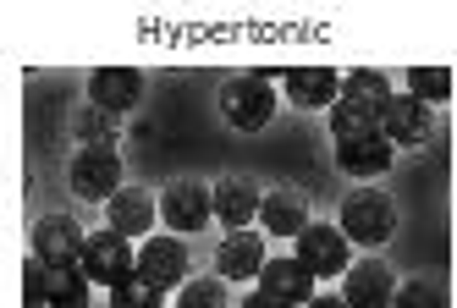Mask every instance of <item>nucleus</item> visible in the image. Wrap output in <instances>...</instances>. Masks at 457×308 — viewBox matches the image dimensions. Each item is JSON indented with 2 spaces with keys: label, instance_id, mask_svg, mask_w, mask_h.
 Listing matches in <instances>:
<instances>
[{
  "label": "nucleus",
  "instance_id": "nucleus-1",
  "mask_svg": "<svg viewBox=\"0 0 457 308\" xmlns=\"http://www.w3.org/2000/svg\"><path fill=\"white\" fill-rule=\"evenodd\" d=\"M88 276L83 264H45L39 254H28L22 264V297L28 308H88Z\"/></svg>",
  "mask_w": 457,
  "mask_h": 308
},
{
  "label": "nucleus",
  "instance_id": "nucleus-2",
  "mask_svg": "<svg viewBox=\"0 0 457 308\" xmlns=\"http://www.w3.org/2000/svg\"><path fill=\"white\" fill-rule=\"evenodd\" d=\"M220 116L232 121L237 132H259V127H270L276 116V88L265 72H237V78H226L220 83Z\"/></svg>",
  "mask_w": 457,
  "mask_h": 308
},
{
  "label": "nucleus",
  "instance_id": "nucleus-3",
  "mask_svg": "<svg viewBox=\"0 0 457 308\" xmlns=\"http://www.w3.org/2000/svg\"><path fill=\"white\" fill-rule=\"evenodd\" d=\"M347 231V243H364V248H380L391 231H397V204H391L380 187H353L342 198V221Z\"/></svg>",
  "mask_w": 457,
  "mask_h": 308
},
{
  "label": "nucleus",
  "instance_id": "nucleus-4",
  "mask_svg": "<svg viewBox=\"0 0 457 308\" xmlns=\"http://www.w3.org/2000/svg\"><path fill=\"white\" fill-rule=\"evenodd\" d=\"M83 276L94 287H121V281H133L138 276V259H133V237H121V231H94L88 237V248H83Z\"/></svg>",
  "mask_w": 457,
  "mask_h": 308
},
{
  "label": "nucleus",
  "instance_id": "nucleus-5",
  "mask_svg": "<svg viewBox=\"0 0 457 308\" xmlns=\"http://www.w3.org/2000/svg\"><path fill=\"white\" fill-rule=\"evenodd\" d=\"M67 182L88 204H100V198L111 204L121 193V160H116V149H78L72 165H67Z\"/></svg>",
  "mask_w": 457,
  "mask_h": 308
},
{
  "label": "nucleus",
  "instance_id": "nucleus-6",
  "mask_svg": "<svg viewBox=\"0 0 457 308\" xmlns=\"http://www.w3.org/2000/svg\"><path fill=\"white\" fill-rule=\"evenodd\" d=\"M298 243V254L292 259H303L314 276H347L353 270V243H347V231L342 226H303V237H292Z\"/></svg>",
  "mask_w": 457,
  "mask_h": 308
},
{
  "label": "nucleus",
  "instance_id": "nucleus-7",
  "mask_svg": "<svg viewBox=\"0 0 457 308\" xmlns=\"http://www.w3.org/2000/svg\"><path fill=\"white\" fill-rule=\"evenodd\" d=\"M160 215H166V226H177V231H199L215 215V187L199 182V177H182V182H171L160 193Z\"/></svg>",
  "mask_w": 457,
  "mask_h": 308
},
{
  "label": "nucleus",
  "instance_id": "nucleus-8",
  "mask_svg": "<svg viewBox=\"0 0 457 308\" xmlns=\"http://www.w3.org/2000/svg\"><path fill=\"white\" fill-rule=\"evenodd\" d=\"M138 281H149L160 297L171 287H187V248L182 237H149L138 248Z\"/></svg>",
  "mask_w": 457,
  "mask_h": 308
},
{
  "label": "nucleus",
  "instance_id": "nucleus-9",
  "mask_svg": "<svg viewBox=\"0 0 457 308\" xmlns=\"http://www.w3.org/2000/svg\"><path fill=\"white\" fill-rule=\"evenodd\" d=\"M430 132H436V116H430V105H424V99H413V94H391V99H386L380 138L403 144V149H419Z\"/></svg>",
  "mask_w": 457,
  "mask_h": 308
},
{
  "label": "nucleus",
  "instance_id": "nucleus-10",
  "mask_svg": "<svg viewBox=\"0 0 457 308\" xmlns=\"http://www.w3.org/2000/svg\"><path fill=\"white\" fill-rule=\"evenodd\" d=\"M259 292L281 308H309L314 303V270L303 259H270L259 270Z\"/></svg>",
  "mask_w": 457,
  "mask_h": 308
},
{
  "label": "nucleus",
  "instance_id": "nucleus-11",
  "mask_svg": "<svg viewBox=\"0 0 457 308\" xmlns=\"http://www.w3.org/2000/svg\"><path fill=\"white\" fill-rule=\"evenodd\" d=\"M342 297L353 308H391V297H397V276H391L386 259H358L347 276H342Z\"/></svg>",
  "mask_w": 457,
  "mask_h": 308
},
{
  "label": "nucleus",
  "instance_id": "nucleus-12",
  "mask_svg": "<svg viewBox=\"0 0 457 308\" xmlns=\"http://www.w3.org/2000/svg\"><path fill=\"white\" fill-rule=\"evenodd\" d=\"M83 248H88V237L72 215H39L34 221V254L45 264H78Z\"/></svg>",
  "mask_w": 457,
  "mask_h": 308
},
{
  "label": "nucleus",
  "instance_id": "nucleus-13",
  "mask_svg": "<svg viewBox=\"0 0 457 308\" xmlns=\"http://www.w3.org/2000/svg\"><path fill=\"white\" fill-rule=\"evenodd\" d=\"M265 237L259 231H226L220 248H215V270L220 281H259V270H265Z\"/></svg>",
  "mask_w": 457,
  "mask_h": 308
},
{
  "label": "nucleus",
  "instance_id": "nucleus-14",
  "mask_svg": "<svg viewBox=\"0 0 457 308\" xmlns=\"http://www.w3.org/2000/svg\"><path fill=\"white\" fill-rule=\"evenodd\" d=\"M287 99L298 111H331L337 99H342V78L331 72V66H292V72L281 78Z\"/></svg>",
  "mask_w": 457,
  "mask_h": 308
},
{
  "label": "nucleus",
  "instance_id": "nucleus-15",
  "mask_svg": "<svg viewBox=\"0 0 457 308\" xmlns=\"http://www.w3.org/2000/svg\"><path fill=\"white\" fill-rule=\"evenodd\" d=\"M138 94H144V72H138V66H100V72L88 78V105H100L111 116L133 111Z\"/></svg>",
  "mask_w": 457,
  "mask_h": 308
},
{
  "label": "nucleus",
  "instance_id": "nucleus-16",
  "mask_svg": "<svg viewBox=\"0 0 457 308\" xmlns=\"http://www.w3.org/2000/svg\"><path fill=\"white\" fill-rule=\"evenodd\" d=\"M259 210H265V193H259L253 177H220L215 182V215H220V226L248 231L259 221Z\"/></svg>",
  "mask_w": 457,
  "mask_h": 308
},
{
  "label": "nucleus",
  "instance_id": "nucleus-17",
  "mask_svg": "<svg viewBox=\"0 0 457 308\" xmlns=\"http://www.w3.org/2000/svg\"><path fill=\"white\" fill-rule=\"evenodd\" d=\"M380 116L386 105H375V99H358V94H342L331 105V138L347 144V138H375L380 132Z\"/></svg>",
  "mask_w": 457,
  "mask_h": 308
},
{
  "label": "nucleus",
  "instance_id": "nucleus-18",
  "mask_svg": "<svg viewBox=\"0 0 457 308\" xmlns=\"http://www.w3.org/2000/svg\"><path fill=\"white\" fill-rule=\"evenodd\" d=\"M259 221H265L270 237H303V226H309V198L298 187H276V193H265Z\"/></svg>",
  "mask_w": 457,
  "mask_h": 308
},
{
  "label": "nucleus",
  "instance_id": "nucleus-19",
  "mask_svg": "<svg viewBox=\"0 0 457 308\" xmlns=\"http://www.w3.org/2000/svg\"><path fill=\"white\" fill-rule=\"evenodd\" d=\"M391 154H397V144L391 138H347L337 144V165L347 171V177H380V171H391Z\"/></svg>",
  "mask_w": 457,
  "mask_h": 308
},
{
  "label": "nucleus",
  "instance_id": "nucleus-20",
  "mask_svg": "<svg viewBox=\"0 0 457 308\" xmlns=\"http://www.w3.org/2000/svg\"><path fill=\"white\" fill-rule=\"evenodd\" d=\"M111 231H121V237H144L149 226H154V215H160V204L144 193V187H121L111 204Z\"/></svg>",
  "mask_w": 457,
  "mask_h": 308
},
{
  "label": "nucleus",
  "instance_id": "nucleus-21",
  "mask_svg": "<svg viewBox=\"0 0 457 308\" xmlns=\"http://www.w3.org/2000/svg\"><path fill=\"white\" fill-rule=\"evenodd\" d=\"M72 132L83 138V149H116V116L100 111V105L72 111Z\"/></svg>",
  "mask_w": 457,
  "mask_h": 308
},
{
  "label": "nucleus",
  "instance_id": "nucleus-22",
  "mask_svg": "<svg viewBox=\"0 0 457 308\" xmlns=\"http://www.w3.org/2000/svg\"><path fill=\"white\" fill-rule=\"evenodd\" d=\"M391 308H446V287H441L436 276H413V281L397 287Z\"/></svg>",
  "mask_w": 457,
  "mask_h": 308
},
{
  "label": "nucleus",
  "instance_id": "nucleus-23",
  "mask_svg": "<svg viewBox=\"0 0 457 308\" xmlns=\"http://www.w3.org/2000/svg\"><path fill=\"white\" fill-rule=\"evenodd\" d=\"M408 94L424 99V105H441V99L452 94V72H446V66H413V72H408Z\"/></svg>",
  "mask_w": 457,
  "mask_h": 308
},
{
  "label": "nucleus",
  "instance_id": "nucleus-24",
  "mask_svg": "<svg viewBox=\"0 0 457 308\" xmlns=\"http://www.w3.org/2000/svg\"><path fill=\"white\" fill-rule=\"evenodd\" d=\"M177 308H226V281H220V276L187 281V287L177 292Z\"/></svg>",
  "mask_w": 457,
  "mask_h": 308
},
{
  "label": "nucleus",
  "instance_id": "nucleus-25",
  "mask_svg": "<svg viewBox=\"0 0 457 308\" xmlns=\"http://www.w3.org/2000/svg\"><path fill=\"white\" fill-rule=\"evenodd\" d=\"M342 94H358V99H375V105H386V99H391V83H386V72H375V66H358V72L342 78Z\"/></svg>",
  "mask_w": 457,
  "mask_h": 308
},
{
  "label": "nucleus",
  "instance_id": "nucleus-26",
  "mask_svg": "<svg viewBox=\"0 0 457 308\" xmlns=\"http://www.w3.org/2000/svg\"><path fill=\"white\" fill-rule=\"evenodd\" d=\"M111 308H160V292L149 287V281H121V287H111Z\"/></svg>",
  "mask_w": 457,
  "mask_h": 308
},
{
  "label": "nucleus",
  "instance_id": "nucleus-27",
  "mask_svg": "<svg viewBox=\"0 0 457 308\" xmlns=\"http://www.w3.org/2000/svg\"><path fill=\"white\" fill-rule=\"evenodd\" d=\"M243 308H281V303H270L265 292H248V297H243Z\"/></svg>",
  "mask_w": 457,
  "mask_h": 308
},
{
  "label": "nucleus",
  "instance_id": "nucleus-28",
  "mask_svg": "<svg viewBox=\"0 0 457 308\" xmlns=\"http://www.w3.org/2000/svg\"><path fill=\"white\" fill-rule=\"evenodd\" d=\"M309 308H353V303H347V297H325V292H320V297H314Z\"/></svg>",
  "mask_w": 457,
  "mask_h": 308
},
{
  "label": "nucleus",
  "instance_id": "nucleus-29",
  "mask_svg": "<svg viewBox=\"0 0 457 308\" xmlns=\"http://www.w3.org/2000/svg\"><path fill=\"white\" fill-rule=\"evenodd\" d=\"M160 308H166V303H160Z\"/></svg>",
  "mask_w": 457,
  "mask_h": 308
}]
</instances>
